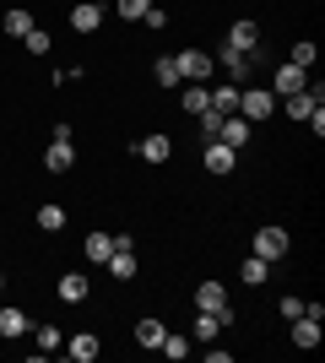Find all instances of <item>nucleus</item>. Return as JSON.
<instances>
[{
    "mask_svg": "<svg viewBox=\"0 0 325 363\" xmlns=\"http://www.w3.org/2000/svg\"><path fill=\"white\" fill-rule=\"evenodd\" d=\"M108 255H114V239L93 228V233H87V260H108Z\"/></svg>",
    "mask_w": 325,
    "mask_h": 363,
    "instance_id": "21",
    "label": "nucleus"
},
{
    "mask_svg": "<svg viewBox=\"0 0 325 363\" xmlns=\"http://www.w3.org/2000/svg\"><path fill=\"white\" fill-rule=\"evenodd\" d=\"M28 331H33V320L22 315L16 303H6V309H0V336H6V342H16V336H28Z\"/></svg>",
    "mask_w": 325,
    "mask_h": 363,
    "instance_id": "11",
    "label": "nucleus"
},
{
    "mask_svg": "<svg viewBox=\"0 0 325 363\" xmlns=\"http://www.w3.org/2000/svg\"><path fill=\"white\" fill-rule=\"evenodd\" d=\"M87 293H93V288H87V277H81V272H65L60 277V298L65 303H87Z\"/></svg>",
    "mask_w": 325,
    "mask_h": 363,
    "instance_id": "16",
    "label": "nucleus"
},
{
    "mask_svg": "<svg viewBox=\"0 0 325 363\" xmlns=\"http://www.w3.org/2000/svg\"><path fill=\"white\" fill-rule=\"evenodd\" d=\"M255 255H261V260H282V255H287V228L266 223L261 233H255Z\"/></svg>",
    "mask_w": 325,
    "mask_h": 363,
    "instance_id": "3",
    "label": "nucleus"
},
{
    "mask_svg": "<svg viewBox=\"0 0 325 363\" xmlns=\"http://www.w3.org/2000/svg\"><path fill=\"white\" fill-rule=\"evenodd\" d=\"M233 163H239V147H228V141H206V174H233Z\"/></svg>",
    "mask_w": 325,
    "mask_h": 363,
    "instance_id": "6",
    "label": "nucleus"
},
{
    "mask_svg": "<svg viewBox=\"0 0 325 363\" xmlns=\"http://www.w3.org/2000/svg\"><path fill=\"white\" fill-rule=\"evenodd\" d=\"M293 347H304V352L320 347V320H309V315H298V320H293Z\"/></svg>",
    "mask_w": 325,
    "mask_h": 363,
    "instance_id": "13",
    "label": "nucleus"
},
{
    "mask_svg": "<svg viewBox=\"0 0 325 363\" xmlns=\"http://www.w3.org/2000/svg\"><path fill=\"white\" fill-rule=\"evenodd\" d=\"M239 114H244L249 125L271 120V92H266V87H239Z\"/></svg>",
    "mask_w": 325,
    "mask_h": 363,
    "instance_id": "2",
    "label": "nucleus"
},
{
    "mask_svg": "<svg viewBox=\"0 0 325 363\" xmlns=\"http://www.w3.org/2000/svg\"><path fill=\"white\" fill-rule=\"evenodd\" d=\"M71 28H76V33H98V28H103V6H98V0L71 6Z\"/></svg>",
    "mask_w": 325,
    "mask_h": 363,
    "instance_id": "7",
    "label": "nucleus"
},
{
    "mask_svg": "<svg viewBox=\"0 0 325 363\" xmlns=\"http://www.w3.org/2000/svg\"><path fill=\"white\" fill-rule=\"evenodd\" d=\"M173 71H179V82H206L217 71V60L206 49H185V55H173Z\"/></svg>",
    "mask_w": 325,
    "mask_h": 363,
    "instance_id": "1",
    "label": "nucleus"
},
{
    "mask_svg": "<svg viewBox=\"0 0 325 363\" xmlns=\"http://www.w3.org/2000/svg\"><path fill=\"white\" fill-rule=\"evenodd\" d=\"M206 98H212L217 114H239V82L233 87H206Z\"/></svg>",
    "mask_w": 325,
    "mask_h": 363,
    "instance_id": "19",
    "label": "nucleus"
},
{
    "mask_svg": "<svg viewBox=\"0 0 325 363\" xmlns=\"http://www.w3.org/2000/svg\"><path fill=\"white\" fill-rule=\"evenodd\" d=\"M38 228H49V233H60V228H65V212L55 206V201H49V206H38Z\"/></svg>",
    "mask_w": 325,
    "mask_h": 363,
    "instance_id": "25",
    "label": "nucleus"
},
{
    "mask_svg": "<svg viewBox=\"0 0 325 363\" xmlns=\"http://www.w3.org/2000/svg\"><path fill=\"white\" fill-rule=\"evenodd\" d=\"M287 65H298V71H309V65H314V44H293V55H287Z\"/></svg>",
    "mask_w": 325,
    "mask_h": 363,
    "instance_id": "31",
    "label": "nucleus"
},
{
    "mask_svg": "<svg viewBox=\"0 0 325 363\" xmlns=\"http://www.w3.org/2000/svg\"><path fill=\"white\" fill-rule=\"evenodd\" d=\"M65 352H71L76 363H93V358H98V336H93V331H81V336H65Z\"/></svg>",
    "mask_w": 325,
    "mask_h": 363,
    "instance_id": "15",
    "label": "nucleus"
},
{
    "mask_svg": "<svg viewBox=\"0 0 325 363\" xmlns=\"http://www.w3.org/2000/svg\"><path fill=\"white\" fill-rule=\"evenodd\" d=\"M195 309L222 315V309H228V288H222V282H201V288H195Z\"/></svg>",
    "mask_w": 325,
    "mask_h": 363,
    "instance_id": "10",
    "label": "nucleus"
},
{
    "mask_svg": "<svg viewBox=\"0 0 325 363\" xmlns=\"http://www.w3.org/2000/svg\"><path fill=\"white\" fill-rule=\"evenodd\" d=\"M147 6H152V0H120L114 11H120L125 22H141V16H147Z\"/></svg>",
    "mask_w": 325,
    "mask_h": 363,
    "instance_id": "30",
    "label": "nucleus"
},
{
    "mask_svg": "<svg viewBox=\"0 0 325 363\" xmlns=\"http://www.w3.org/2000/svg\"><path fill=\"white\" fill-rule=\"evenodd\" d=\"M0 288H6V277H0Z\"/></svg>",
    "mask_w": 325,
    "mask_h": 363,
    "instance_id": "34",
    "label": "nucleus"
},
{
    "mask_svg": "<svg viewBox=\"0 0 325 363\" xmlns=\"http://www.w3.org/2000/svg\"><path fill=\"white\" fill-rule=\"evenodd\" d=\"M33 342H38V352H60V347H65V336L55 331V325H38V331H33Z\"/></svg>",
    "mask_w": 325,
    "mask_h": 363,
    "instance_id": "23",
    "label": "nucleus"
},
{
    "mask_svg": "<svg viewBox=\"0 0 325 363\" xmlns=\"http://www.w3.org/2000/svg\"><path fill=\"white\" fill-rule=\"evenodd\" d=\"M141 22H147V28L157 33V28H169V11H157V6H147V16H141Z\"/></svg>",
    "mask_w": 325,
    "mask_h": 363,
    "instance_id": "32",
    "label": "nucleus"
},
{
    "mask_svg": "<svg viewBox=\"0 0 325 363\" xmlns=\"http://www.w3.org/2000/svg\"><path fill=\"white\" fill-rule=\"evenodd\" d=\"M249 60H255V55H239V49H217V65H222V71H228V82H249Z\"/></svg>",
    "mask_w": 325,
    "mask_h": 363,
    "instance_id": "8",
    "label": "nucleus"
},
{
    "mask_svg": "<svg viewBox=\"0 0 325 363\" xmlns=\"http://www.w3.org/2000/svg\"><path fill=\"white\" fill-rule=\"evenodd\" d=\"M195 120H201V136H206V141H217V130H222V120H228V114L206 108V114H195Z\"/></svg>",
    "mask_w": 325,
    "mask_h": 363,
    "instance_id": "29",
    "label": "nucleus"
},
{
    "mask_svg": "<svg viewBox=\"0 0 325 363\" xmlns=\"http://www.w3.org/2000/svg\"><path fill=\"white\" fill-rule=\"evenodd\" d=\"M255 44H261V28H255V22H233V28H228V49L255 55Z\"/></svg>",
    "mask_w": 325,
    "mask_h": 363,
    "instance_id": "12",
    "label": "nucleus"
},
{
    "mask_svg": "<svg viewBox=\"0 0 325 363\" xmlns=\"http://www.w3.org/2000/svg\"><path fill=\"white\" fill-rule=\"evenodd\" d=\"M217 331H222V315H195V342H217Z\"/></svg>",
    "mask_w": 325,
    "mask_h": 363,
    "instance_id": "22",
    "label": "nucleus"
},
{
    "mask_svg": "<svg viewBox=\"0 0 325 363\" xmlns=\"http://www.w3.org/2000/svg\"><path fill=\"white\" fill-rule=\"evenodd\" d=\"M49 44H55V38H49L44 28H33L28 38H22V49H28V55H49Z\"/></svg>",
    "mask_w": 325,
    "mask_h": 363,
    "instance_id": "27",
    "label": "nucleus"
},
{
    "mask_svg": "<svg viewBox=\"0 0 325 363\" xmlns=\"http://www.w3.org/2000/svg\"><path fill=\"white\" fill-rule=\"evenodd\" d=\"M44 168H49V174H71V168H76V147H71V136H55V141H49Z\"/></svg>",
    "mask_w": 325,
    "mask_h": 363,
    "instance_id": "4",
    "label": "nucleus"
},
{
    "mask_svg": "<svg viewBox=\"0 0 325 363\" xmlns=\"http://www.w3.org/2000/svg\"><path fill=\"white\" fill-rule=\"evenodd\" d=\"M206 108H212L206 87H185V114H206Z\"/></svg>",
    "mask_w": 325,
    "mask_h": 363,
    "instance_id": "26",
    "label": "nucleus"
},
{
    "mask_svg": "<svg viewBox=\"0 0 325 363\" xmlns=\"http://www.w3.org/2000/svg\"><path fill=\"white\" fill-rule=\"evenodd\" d=\"M277 309H282V320H298V315H304V298H282Z\"/></svg>",
    "mask_w": 325,
    "mask_h": 363,
    "instance_id": "33",
    "label": "nucleus"
},
{
    "mask_svg": "<svg viewBox=\"0 0 325 363\" xmlns=\"http://www.w3.org/2000/svg\"><path fill=\"white\" fill-rule=\"evenodd\" d=\"M163 336H169V331H163L157 320H141V325H136V342H141V347H157Z\"/></svg>",
    "mask_w": 325,
    "mask_h": 363,
    "instance_id": "24",
    "label": "nucleus"
},
{
    "mask_svg": "<svg viewBox=\"0 0 325 363\" xmlns=\"http://www.w3.org/2000/svg\"><path fill=\"white\" fill-rule=\"evenodd\" d=\"M304 87H309V71H298V65H282L277 71V92L282 98H287V92H304Z\"/></svg>",
    "mask_w": 325,
    "mask_h": 363,
    "instance_id": "18",
    "label": "nucleus"
},
{
    "mask_svg": "<svg viewBox=\"0 0 325 363\" xmlns=\"http://www.w3.org/2000/svg\"><path fill=\"white\" fill-rule=\"evenodd\" d=\"M249 130H255V125H249L244 114H228V120H222V130H217V141H228V147H244Z\"/></svg>",
    "mask_w": 325,
    "mask_h": 363,
    "instance_id": "14",
    "label": "nucleus"
},
{
    "mask_svg": "<svg viewBox=\"0 0 325 363\" xmlns=\"http://www.w3.org/2000/svg\"><path fill=\"white\" fill-rule=\"evenodd\" d=\"M33 28H38V22H33L22 6H11V11H6V38H28Z\"/></svg>",
    "mask_w": 325,
    "mask_h": 363,
    "instance_id": "20",
    "label": "nucleus"
},
{
    "mask_svg": "<svg viewBox=\"0 0 325 363\" xmlns=\"http://www.w3.org/2000/svg\"><path fill=\"white\" fill-rule=\"evenodd\" d=\"M103 266H108L114 277H120V282H130V277L141 272V260H136V244H114V255H108Z\"/></svg>",
    "mask_w": 325,
    "mask_h": 363,
    "instance_id": "5",
    "label": "nucleus"
},
{
    "mask_svg": "<svg viewBox=\"0 0 325 363\" xmlns=\"http://www.w3.org/2000/svg\"><path fill=\"white\" fill-rule=\"evenodd\" d=\"M152 76L163 82V87H179V71H173V55H163V60L152 65Z\"/></svg>",
    "mask_w": 325,
    "mask_h": 363,
    "instance_id": "28",
    "label": "nucleus"
},
{
    "mask_svg": "<svg viewBox=\"0 0 325 363\" xmlns=\"http://www.w3.org/2000/svg\"><path fill=\"white\" fill-rule=\"evenodd\" d=\"M266 277H271V260H261V255H249L244 266H239V282H244V288H261Z\"/></svg>",
    "mask_w": 325,
    "mask_h": 363,
    "instance_id": "17",
    "label": "nucleus"
},
{
    "mask_svg": "<svg viewBox=\"0 0 325 363\" xmlns=\"http://www.w3.org/2000/svg\"><path fill=\"white\" fill-rule=\"evenodd\" d=\"M136 152L147 157V163H169V157H173V141L163 136V130H152V136H141V141H136Z\"/></svg>",
    "mask_w": 325,
    "mask_h": 363,
    "instance_id": "9",
    "label": "nucleus"
}]
</instances>
